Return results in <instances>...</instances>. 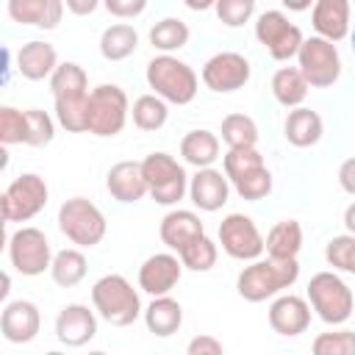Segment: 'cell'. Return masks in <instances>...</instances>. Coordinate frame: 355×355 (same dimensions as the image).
<instances>
[{
    "label": "cell",
    "mask_w": 355,
    "mask_h": 355,
    "mask_svg": "<svg viewBox=\"0 0 355 355\" xmlns=\"http://www.w3.org/2000/svg\"><path fill=\"white\" fill-rule=\"evenodd\" d=\"M136 47H139V33L128 22L108 25L100 36V53L105 61H125L128 55L136 53Z\"/></svg>",
    "instance_id": "f546056e"
},
{
    "label": "cell",
    "mask_w": 355,
    "mask_h": 355,
    "mask_svg": "<svg viewBox=\"0 0 355 355\" xmlns=\"http://www.w3.org/2000/svg\"><path fill=\"white\" fill-rule=\"evenodd\" d=\"M300 277V263L297 258L291 261H252L239 272L236 291L247 302H263L269 297H277L283 288H291Z\"/></svg>",
    "instance_id": "7a4b0ae2"
},
{
    "label": "cell",
    "mask_w": 355,
    "mask_h": 355,
    "mask_svg": "<svg viewBox=\"0 0 355 355\" xmlns=\"http://www.w3.org/2000/svg\"><path fill=\"white\" fill-rule=\"evenodd\" d=\"M67 3V8L72 11V14H78V17H86V14H92L97 6H100V0H64Z\"/></svg>",
    "instance_id": "f6af8a7d"
},
{
    "label": "cell",
    "mask_w": 355,
    "mask_h": 355,
    "mask_svg": "<svg viewBox=\"0 0 355 355\" xmlns=\"http://www.w3.org/2000/svg\"><path fill=\"white\" fill-rule=\"evenodd\" d=\"M158 233H161V241H164L169 250L180 252L186 244H191L197 236H202L205 227H202V222H200V216H197L194 211L178 208V211H169V214L161 219Z\"/></svg>",
    "instance_id": "603a6c76"
},
{
    "label": "cell",
    "mask_w": 355,
    "mask_h": 355,
    "mask_svg": "<svg viewBox=\"0 0 355 355\" xmlns=\"http://www.w3.org/2000/svg\"><path fill=\"white\" fill-rule=\"evenodd\" d=\"M50 89L55 100V119L69 133H86V105H89V78L75 61H64L50 75Z\"/></svg>",
    "instance_id": "6da1fadb"
},
{
    "label": "cell",
    "mask_w": 355,
    "mask_h": 355,
    "mask_svg": "<svg viewBox=\"0 0 355 355\" xmlns=\"http://www.w3.org/2000/svg\"><path fill=\"white\" fill-rule=\"evenodd\" d=\"M47 183L36 172H25L14 178L3 197H0V214L6 222H28L47 205Z\"/></svg>",
    "instance_id": "9c48e42d"
},
{
    "label": "cell",
    "mask_w": 355,
    "mask_h": 355,
    "mask_svg": "<svg viewBox=\"0 0 355 355\" xmlns=\"http://www.w3.org/2000/svg\"><path fill=\"white\" fill-rule=\"evenodd\" d=\"M150 44L161 53H175L189 44V25L175 17H164L150 28Z\"/></svg>",
    "instance_id": "1f68e13d"
},
{
    "label": "cell",
    "mask_w": 355,
    "mask_h": 355,
    "mask_svg": "<svg viewBox=\"0 0 355 355\" xmlns=\"http://www.w3.org/2000/svg\"><path fill=\"white\" fill-rule=\"evenodd\" d=\"M283 130H286L288 144H294V147H311V144H316L322 139L324 125H322V116L316 111H311L305 105H297V108L288 111Z\"/></svg>",
    "instance_id": "484cf974"
},
{
    "label": "cell",
    "mask_w": 355,
    "mask_h": 355,
    "mask_svg": "<svg viewBox=\"0 0 355 355\" xmlns=\"http://www.w3.org/2000/svg\"><path fill=\"white\" fill-rule=\"evenodd\" d=\"M222 349H225L222 341L214 336H194L186 347L189 355H222Z\"/></svg>",
    "instance_id": "7bdbcfd3"
},
{
    "label": "cell",
    "mask_w": 355,
    "mask_h": 355,
    "mask_svg": "<svg viewBox=\"0 0 355 355\" xmlns=\"http://www.w3.org/2000/svg\"><path fill=\"white\" fill-rule=\"evenodd\" d=\"M144 324L153 336H172L180 330L183 324V308L178 300H172L169 294H161V297H153V302L144 308Z\"/></svg>",
    "instance_id": "d4e9b609"
},
{
    "label": "cell",
    "mask_w": 355,
    "mask_h": 355,
    "mask_svg": "<svg viewBox=\"0 0 355 355\" xmlns=\"http://www.w3.org/2000/svg\"><path fill=\"white\" fill-rule=\"evenodd\" d=\"M308 302L316 316L327 324H344L352 316L355 297L352 288L336 272H316L308 283Z\"/></svg>",
    "instance_id": "8992f818"
},
{
    "label": "cell",
    "mask_w": 355,
    "mask_h": 355,
    "mask_svg": "<svg viewBox=\"0 0 355 355\" xmlns=\"http://www.w3.org/2000/svg\"><path fill=\"white\" fill-rule=\"evenodd\" d=\"M338 183L347 194L355 197V158H347L341 166H338Z\"/></svg>",
    "instance_id": "ee69618b"
},
{
    "label": "cell",
    "mask_w": 355,
    "mask_h": 355,
    "mask_svg": "<svg viewBox=\"0 0 355 355\" xmlns=\"http://www.w3.org/2000/svg\"><path fill=\"white\" fill-rule=\"evenodd\" d=\"M42 327V313L36 308V302L31 300H14L6 302L3 313H0V333L8 344H28L39 336Z\"/></svg>",
    "instance_id": "2e32d148"
},
{
    "label": "cell",
    "mask_w": 355,
    "mask_h": 355,
    "mask_svg": "<svg viewBox=\"0 0 355 355\" xmlns=\"http://www.w3.org/2000/svg\"><path fill=\"white\" fill-rule=\"evenodd\" d=\"M288 11H305V8H311L316 0H280Z\"/></svg>",
    "instance_id": "bcb514c9"
},
{
    "label": "cell",
    "mask_w": 355,
    "mask_h": 355,
    "mask_svg": "<svg viewBox=\"0 0 355 355\" xmlns=\"http://www.w3.org/2000/svg\"><path fill=\"white\" fill-rule=\"evenodd\" d=\"M53 136H55V125H53L50 114L39 111V108H28L25 111V144L44 147L53 141Z\"/></svg>",
    "instance_id": "8d00e7d4"
},
{
    "label": "cell",
    "mask_w": 355,
    "mask_h": 355,
    "mask_svg": "<svg viewBox=\"0 0 355 355\" xmlns=\"http://www.w3.org/2000/svg\"><path fill=\"white\" fill-rule=\"evenodd\" d=\"M133 125L139 130H161L166 125V116H169V108H166V100L158 97V94H141L133 108Z\"/></svg>",
    "instance_id": "d6a6232c"
},
{
    "label": "cell",
    "mask_w": 355,
    "mask_h": 355,
    "mask_svg": "<svg viewBox=\"0 0 355 355\" xmlns=\"http://www.w3.org/2000/svg\"><path fill=\"white\" fill-rule=\"evenodd\" d=\"M324 258H327V263L333 269H341V272L355 275V233L330 239L327 247H324Z\"/></svg>",
    "instance_id": "74e56055"
},
{
    "label": "cell",
    "mask_w": 355,
    "mask_h": 355,
    "mask_svg": "<svg viewBox=\"0 0 355 355\" xmlns=\"http://www.w3.org/2000/svg\"><path fill=\"white\" fill-rule=\"evenodd\" d=\"M316 36L341 42L349 33V0H316L311 8Z\"/></svg>",
    "instance_id": "7402d4cb"
},
{
    "label": "cell",
    "mask_w": 355,
    "mask_h": 355,
    "mask_svg": "<svg viewBox=\"0 0 355 355\" xmlns=\"http://www.w3.org/2000/svg\"><path fill=\"white\" fill-rule=\"evenodd\" d=\"M92 302L97 316H103L114 327H128L144 313L136 288L122 275H103L92 286Z\"/></svg>",
    "instance_id": "3957f363"
},
{
    "label": "cell",
    "mask_w": 355,
    "mask_h": 355,
    "mask_svg": "<svg viewBox=\"0 0 355 355\" xmlns=\"http://www.w3.org/2000/svg\"><path fill=\"white\" fill-rule=\"evenodd\" d=\"M233 183V189H236V194L241 197V200H263L269 191H272V172L261 164V166H255V169H250V172H244V175H239L236 180H230Z\"/></svg>",
    "instance_id": "d590c367"
},
{
    "label": "cell",
    "mask_w": 355,
    "mask_h": 355,
    "mask_svg": "<svg viewBox=\"0 0 355 355\" xmlns=\"http://www.w3.org/2000/svg\"><path fill=\"white\" fill-rule=\"evenodd\" d=\"M255 39L269 50L275 61H288L300 53L302 31L288 22L283 11H263L255 22Z\"/></svg>",
    "instance_id": "7c38bea8"
},
{
    "label": "cell",
    "mask_w": 355,
    "mask_h": 355,
    "mask_svg": "<svg viewBox=\"0 0 355 355\" xmlns=\"http://www.w3.org/2000/svg\"><path fill=\"white\" fill-rule=\"evenodd\" d=\"M130 105H128V94L116 86V83H100L89 92V105H86V133L94 136H116L122 133L125 122H128Z\"/></svg>",
    "instance_id": "5b68a950"
},
{
    "label": "cell",
    "mask_w": 355,
    "mask_h": 355,
    "mask_svg": "<svg viewBox=\"0 0 355 355\" xmlns=\"http://www.w3.org/2000/svg\"><path fill=\"white\" fill-rule=\"evenodd\" d=\"M147 83H150L153 94H158L175 105H186L197 94L194 69L186 61L175 58L172 53H161L147 64Z\"/></svg>",
    "instance_id": "277c9868"
},
{
    "label": "cell",
    "mask_w": 355,
    "mask_h": 355,
    "mask_svg": "<svg viewBox=\"0 0 355 355\" xmlns=\"http://www.w3.org/2000/svg\"><path fill=\"white\" fill-rule=\"evenodd\" d=\"M352 50H355V31H352Z\"/></svg>",
    "instance_id": "f907efd6"
},
{
    "label": "cell",
    "mask_w": 355,
    "mask_h": 355,
    "mask_svg": "<svg viewBox=\"0 0 355 355\" xmlns=\"http://www.w3.org/2000/svg\"><path fill=\"white\" fill-rule=\"evenodd\" d=\"M58 227L72 244L94 247L105 236V216L86 197H72L58 208Z\"/></svg>",
    "instance_id": "52a82bcc"
},
{
    "label": "cell",
    "mask_w": 355,
    "mask_h": 355,
    "mask_svg": "<svg viewBox=\"0 0 355 355\" xmlns=\"http://www.w3.org/2000/svg\"><path fill=\"white\" fill-rule=\"evenodd\" d=\"M50 277L58 286H64V288L78 286L86 277V258H83V252L80 250H72V247L55 252L53 255V263H50Z\"/></svg>",
    "instance_id": "4dcf8cb0"
},
{
    "label": "cell",
    "mask_w": 355,
    "mask_h": 355,
    "mask_svg": "<svg viewBox=\"0 0 355 355\" xmlns=\"http://www.w3.org/2000/svg\"><path fill=\"white\" fill-rule=\"evenodd\" d=\"M103 6L119 19H133L147 8V0H103Z\"/></svg>",
    "instance_id": "b9f144b4"
},
{
    "label": "cell",
    "mask_w": 355,
    "mask_h": 355,
    "mask_svg": "<svg viewBox=\"0 0 355 355\" xmlns=\"http://www.w3.org/2000/svg\"><path fill=\"white\" fill-rule=\"evenodd\" d=\"M311 347L316 355H355V333L352 330L319 333Z\"/></svg>",
    "instance_id": "f35d334b"
},
{
    "label": "cell",
    "mask_w": 355,
    "mask_h": 355,
    "mask_svg": "<svg viewBox=\"0 0 355 355\" xmlns=\"http://www.w3.org/2000/svg\"><path fill=\"white\" fill-rule=\"evenodd\" d=\"M219 244L236 261H255L266 250V239L244 214H227L219 225Z\"/></svg>",
    "instance_id": "4fadbf2b"
},
{
    "label": "cell",
    "mask_w": 355,
    "mask_h": 355,
    "mask_svg": "<svg viewBox=\"0 0 355 355\" xmlns=\"http://www.w3.org/2000/svg\"><path fill=\"white\" fill-rule=\"evenodd\" d=\"M191 11H208V8H214L216 6V0H183Z\"/></svg>",
    "instance_id": "7dc6e473"
},
{
    "label": "cell",
    "mask_w": 355,
    "mask_h": 355,
    "mask_svg": "<svg viewBox=\"0 0 355 355\" xmlns=\"http://www.w3.org/2000/svg\"><path fill=\"white\" fill-rule=\"evenodd\" d=\"M311 83L305 80L300 67H280L272 75V94L283 108H297L305 103Z\"/></svg>",
    "instance_id": "4316f807"
},
{
    "label": "cell",
    "mask_w": 355,
    "mask_h": 355,
    "mask_svg": "<svg viewBox=\"0 0 355 355\" xmlns=\"http://www.w3.org/2000/svg\"><path fill=\"white\" fill-rule=\"evenodd\" d=\"M64 0H8V17L19 25H36L44 31L58 28L64 17Z\"/></svg>",
    "instance_id": "44dd1931"
},
{
    "label": "cell",
    "mask_w": 355,
    "mask_h": 355,
    "mask_svg": "<svg viewBox=\"0 0 355 355\" xmlns=\"http://www.w3.org/2000/svg\"><path fill=\"white\" fill-rule=\"evenodd\" d=\"M302 250V227L297 219H283L266 233V252L275 261H291Z\"/></svg>",
    "instance_id": "83f0119b"
},
{
    "label": "cell",
    "mask_w": 355,
    "mask_h": 355,
    "mask_svg": "<svg viewBox=\"0 0 355 355\" xmlns=\"http://www.w3.org/2000/svg\"><path fill=\"white\" fill-rule=\"evenodd\" d=\"M344 225H347L349 233H355V202L347 205V211H344Z\"/></svg>",
    "instance_id": "c3c4849f"
},
{
    "label": "cell",
    "mask_w": 355,
    "mask_h": 355,
    "mask_svg": "<svg viewBox=\"0 0 355 355\" xmlns=\"http://www.w3.org/2000/svg\"><path fill=\"white\" fill-rule=\"evenodd\" d=\"M180 275H183L180 255L155 252L139 266V288L153 297H161V294H169L180 283Z\"/></svg>",
    "instance_id": "9a60e30c"
},
{
    "label": "cell",
    "mask_w": 355,
    "mask_h": 355,
    "mask_svg": "<svg viewBox=\"0 0 355 355\" xmlns=\"http://www.w3.org/2000/svg\"><path fill=\"white\" fill-rule=\"evenodd\" d=\"M178 255H180V261H183L186 269H191V272H208V269H214L219 250H216V244L202 233V236H197L191 244H186Z\"/></svg>",
    "instance_id": "e575fe53"
},
{
    "label": "cell",
    "mask_w": 355,
    "mask_h": 355,
    "mask_svg": "<svg viewBox=\"0 0 355 355\" xmlns=\"http://www.w3.org/2000/svg\"><path fill=\"white\" fill-rule=\"evenodd\" d=\"M180 155L186 164L202 169V166H211L216 158H219V139L211 133V130H189L183 139H180Z\"/></svg>",
    "instance_id": "f1b7e54d"
},
{
    "label": "cell",
    "mask_w": 355,
    "mask_h": 355,
    "mask_svg": "<svg viewBox=\"0 0 355 355\" xmlns=\"http://www.w3.org/2000/svg\"><path fill=\"white\" fill-rule=\"evenodd\" d=\"M0 141L25 144V111H17L11 105L0 108Z\"/></svg>",
    "instance_id": "60d3db41"
},
{
    "label": "cell",
    "mask_w": 355,
    "mask_h": 355,
    "mask_svg": "<svg viewBox=\"0 0 355 355\" xmlns=\"http://www.w3.org/2000/svg\"><path fill=\"white\" fill-rule=\"evenodd\" d=\"M55 67H58V55H55V47L47 42L33 39L22 44L17 53V69L28 80H44L55 72Z\"/></svg>",
    "instance_id": "cb8c5ba5"
},
{
    "label": "cell",
    "mask_w": 355,
    "mask_h": 355,
    "mask_svg": "<svg viewBox=\"0 0 355 355\" xmlns=\"http://www.w3.org/2000/svg\"><path fill=\"white\" fill-rule=\"evenodd\" d=\"M311 324V302L297 294H283L269 305V327L277 336L294 338Z\"/></svg>",
    "instance_id": "e0dca14e"
},
{
    "label": "cell",
    "mask_w": 355,
    "mask_h": 355,
    "mask_svg": "<svg viewBox=\"0 0 355 355\" xmlns=\"http://www.w3.org/2000/svg\"><path fill=\"white\" fill-rule=\"evenodd\" d=\"M250 61L241 55V53H216L205 61L202 67V83L211 89V92H219V94H230V92H239L244 89V83L250 80Z\"/></svg>",
    "instance_id": "5bb4252c"
},
{
    "label": "cell",
    "mask_w": 355,
    "mask_h": 355,
    "mask_svg": "<svg viewBox=\"0 0 355 355\" xmlns=\"http://www.w3.org/2000/svg\"><path fill=\"white\" fill-rule=\"evenodd\" d=\"M8 261L25 277L42 275L53 263V252H50L47 236L39 227H19V230H14L11 239H8Z\"/></svg>",
    "instance_id": "8fae6325"
},
{
    "label": "cell",
    "mask_w": 355,
    "mask_h": 355,
    "mask_svg": "<svg viewBox=\"0 0 355 355\" xmlns=\"http://www.w3.org/2000/svg\"><path fill=\"white\" fill-rule=\"evenodd\" d=\"M189 197L200 211H219L230 197V180L214 166L197 169V175L189 180Z\"/></svg>",
    "instance_id": "d6986e66"
},
{
    "label": "cell",
    "mask_w": 355,
    "mask_h": 355,
    "mask_svg": "<svg viewBox=\"0 0 355 355\" xmlns=\"http://www.w3.org/2000/svg\"><path fill=\"white\" fill-rule=\"evenodd\" d=\"M222 141L227 147H255L258 144V125L247 114H227L222 119Z\"/></svg>",
    "instance_id": "836d02e7"
},
{
    "label": "cell",
    "mask_w": 355,
    "mask_h": 355,
    "mask_svg": "<svg viewBox=\"0 0 355 355\" xmlns=\"http://www.w3.org/2000/svg\"><path fill=\"white\" fill-rule=\"evenodd\" d=\"M8 291H11V277H8V275H3V288H0V294L6 297Z\"/></svg>",
    "instance_id": "681fc988"
},
{
    "label": "cell",
    "mask_w": 355,
    "mask_h": 355,
    "mask_svg": "<svg viewBox=\"0 0 355 355\" xmlns=\"http://www.w3.org/2000/svg\"><path fill=\"white\" fill-rule=\"evenodd\" d=\"M97 336V316L80 302L64 305L55 316V338L67 347H83Z\"/></svg>",
    "instance_id": "ac0fdd59"
},
{
    "label": "cell",
    "mask_w": 355,
    "mask_h": 355,
    "mask_svg": "<svg viewBox=\"0 0 355 355\" xmlns=\"http://www.w3.org/2000/svg\"><path fill=\"white\" fill-rule=\"evenodd\" d=\"M297 64L313 89H327L341 75V55L336 50V42H330L324 36L302 39L300 53H297Z\"/></svg>",
    "instance_id": "30bf717a"
},
{
    "label": "cell",
    "mask_w": 355,
    "mask_h": 355,
    "mask_svg": "<svg viewBox=\"0 0 355 355\" xmlns=\"http://www.w3.org/2000/svg\"><path fill=\"white\" fill-rule=\"evenodd\" d=\"M214 8L219 22H225L227 28H239L250 22V17L255 14V0H216Z\"/></svg>",
    "instance_id": "ab89813d"
},
{
    "label": "cell",
    "mask_w": 355,
    "mask_h": 355,
    "mask_svg": "<svg viewBox=\"0 0 355 355\" xmlns=\"http://www.w3.org/2000/svg\"><path fill=\"white\" fill-rule=\"evenodd\" d=\"M105 189L119 202H139L144 194H150L141 161H119V164H114L108 169V175H105Z\"/></svg>",
    "instance_id": "ffe728a7"
},
{
    "label": "cell",
    "mask_w": 355,
    "mask_h": 355,
    "mask_svg": "<svg viewBox=\"0 0 355 355\" xmlns=\"http://www.w3.org/2000/svg\"><path fill=\"white\" fill-rule=\"evenodd\" d=\"M141 169H144V178H147L150 197L158 205H175L189 191L186 169L169 153H150L141 161Z\"/></svg>",
    "instance_id": "ba28073f"
}]
</instances>
